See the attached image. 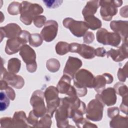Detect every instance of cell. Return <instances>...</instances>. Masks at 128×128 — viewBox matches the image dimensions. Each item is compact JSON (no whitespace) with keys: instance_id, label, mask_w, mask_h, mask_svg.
Returning a JSON list of instances; mask_svg holds the SVG:
<instances>
[{"instance_id":"1","label":"cell","mask_w":128,"mask_h":128,"mask_svg":"<svg viewBox=\"0 0 128 128\" xmlns=\"http://www.w3.org/2000/svg\"><path fill=\"white\" fill-rule=\"evenodd\" d=\"M21 4L20 20L26 25L30 24L34 18L42 14L44 11L42 6L38 4L23 1Z\"/></svg>"},{"instance_id":"2","label":"cell","mask_w":128,"mask_h":128,"mask_svg":"<svg viewBox=\"0 0 128 128\" xmlns=\"http://www.w3.org/2000/svg\"><path fill=\"white\" fill-rule=\"evenodd\" d=\"M122 4V0H99V6H101L100 14L102 18L106 21L110 20L112 16L117 14V8Z\"/></svg>"},{"instance_id":"3","label":"cell","mask_w":128,"mask_h":128,"mask_svg":"<svg viewBox=\"0 0 128 128\" xmlns=\"http://www.w3.org/2000/svg\"><path fill=\"white\" fill-rule=\"evenodd\" d=\"M74 87L76 88H94V77L88 70L81 69L77 72L74 77Z\"/></svg>"},{"instance_id":"4","label":"cell","mask_w":128,"mask_h":128,"mask_svg":"<svg viewBox=\"0 0 128 128\" xmlns=\"http://www.w3.org/2000/svg\"><path fill=\"white\" fill-rule=\"evenodd\" d=\"M58 92L57 88L54 86H50L47 88L44 92L47 104V111L51 117H52L54 112L56 110L60 104Z\"/></svg>"},{"instance_id":"5","label":"cell","mask_w":128,"mask_h":128,"mask_svg":"<svg viewBox=\"0 0 128 128\" xmlns=\"http://www.w3.org/2000/svg\"><path fill=\"white\" fill-rule=\"evenodd\" d=\"M96 36L98 42L104 45H110L113 46H118L122 39L121 36L118 33L109 32L104 28L98 30Z\"/></svg>"},{"instance_id":"6","label":"cell","mask_w":128,"mask_h":128,"mask_svg":"<svg viewBox=\"0 0 128 128\" xmlns=\"http://www.w3.org/2000/svg\"><path fill=\"white\" fill-rule=\"evenodd\" d=\"M20 55L26 64L27 70L30 72H34L36 70V54L34 50L27 44H24L20 50Z\"/></svg>"},{"instance_id":"7","label":"cell","mask_w":128,"mask_h":128,"mask_svg":"<svg viewBox=\"0 0 128 128\" xmlns=\"http://www.w3.org/2000/svg\"><path fill=\"white\" fill-rule=\"evenodd\" d=\"M62 23L64 27L68 28L71 32L77 37L84 36L89 28L85 22L75 20L70 18H64Z\"/></svg>"},{"instance_id":"8","label":"cell","mask_w":128,"mask_h":128,"mask_svg":"<svg viewBox=\"0 0 128 128\" xmlns=\"http://www.w3.org/2000/svg\"><path fill=\"white\" fill-rule=\"evenodd\" d=\"M44 92L36 90L32 94L30 103L33 107V112L37 117H42L46 112V108L44 102Z\"/></svg>"},{"instance_id":"9","label":"cell","mask_w":128,"mask_h":128,"mask_svg":"<svg viewBox=\"0 0 128 128\" xmlns=\"http://www.w3.org/2000/svg\"><path fill=\"white\" fill-rule=\"evenodd\" d=\"M68 97L60 98V105L56 110V118L58 127H66V124H68Z\"/></svg>"},{"instance_id":"10","label":"cell","mask_w":128,"mask_h":128,"mask_svg":"<svg viewBox=\"0 0 128 128\" xmlns=\"http://www.w3.org/2000/svg\"><path fill=\"white\" fill-rule=\"evenodd\" d=\"M104 105L97 99L91 100L86 110V117L92 121L100 120L102 117L103 108Z\"/></svg>"},{"instance_id":"11","label":"cell","mask_w":128,"mask_h":128,"mask_svg":"<svg viewBox=\"0 0 128 128\" xmlns=\"http://www.w3.org/2000/svg\"><path fill=\"white\" fill-rule=\"evenodd\" d=\"M70 52H77L82 58L86 59L92 58L95 56V49L85 44L71 43L70 44Z\"/></svg>"},{"instance_id":"12","label":"cell","mask_w":128,"mask_h":128,"mask_svg":"<svg viewBox=\"0 0 128 128\" xmlns=\"http://www.w3.org/2000/svg\"><path fill=\"white\" fill-rule=\"evenodd\" d=\"M58 30V22L54 20H49L46 22L44 28L41 31L40 36L44 40L50 42L56 37Z\"/></svg>"},{"instance_id":"13","label":"cell","mask_w":128,"mask_h":128,"mask_svg":"<svg viewBox=\"0 0 128 128\" xmlns=\"http://www.w3.org/2000/svg\"><path fill=\"white\" fill-rule=\"evenodd\" d=\"M0 78L8 84L17 89L22 88L24 84V80L21 76L7 72L4 68L2 67V66Z\"/></svg>"},{"instance_id":"14","label":"cell","mask_w":128,"mask_h":128,"mask_svg":"<svg viewBox=\"0 0 128 128\" xmlns=\"http://www.w3.org/2000/svg\"><path fill=\"white\" fill-rule=\"evenodd\" d=\"M96 98L108 106L114 105L116 102V92L114 88H108L96 95Z\"/></svg>"},{"instance_id":"15","label":"cell","mask_w":128,"mask_h":128,"mask_svg":"<svg viewBox=\"0 0 128 128\" xmlns=\"http://www.w3.org/2000/svg\"><path fill=\"white\" fill-rule=\"evenodd\" d=\"M22 32L20 27L16 24L11 23L4 27H1L0 30L1 42L4 37L9 39L18 37Z\"/></svg>"},{"instance_id":"16","label":"cell","mask_w":128,"mask_h":128,"mask_svg":"<svg viewBox=\"0 0 128 128\" xmlns=\"http://www.w3.org/2000/svg\"><path fill=\"white\" fill-rule=\"evenodd\" d=\"M128 21L114 20L110 24V28L121 36L124 42H128Z\"/></svg>"},{"instance_id":"17","label":"cell","mask_w":128,"mask_h":128,"mask_svg":"<svg viewBox=\"0 0 128 128\" xmlns=\"http://www.w3.org/2000/svg\"><path fill=\"white\" fill-rule=\"evenodd\" d=\"M82 66V62L79 58L69 56L64 70V74L72 78Z\"/></svg>"},{"instance_id":"18","label":"cell","mask_w":128,"mask_h":128,"mask_svg":"<svg viewBox=\"0 0 128 128\" xmlns=\"http://www.w3.org/2000/svg\"><path fill=\"white\" fill-rule=\"evenodd\" d=\"M107 57H111L115 62H121L128 58V42H123L118 50L111 48L106 52Z\"/></svg>"},{"instance_id":"19","label":"cell","mask_w":128,"mask_h":128,"mask_svg":"<svg viewBox=\"0 0 128 128\" xmlns=\"http://www.w3.org/2000/svg\"><path fill=\"white\" fill-rule=\"evenodd\" d=\"M26 42L20 36L8 39L6 41L5 52L8 54H12L18 52Z\"/></svg>"},{"instance_id":"20","label":"cell","mask_w":128,"mask_h":128,"mask_svg":"<svg viewBox=\"0 0 128 128\" xmlns=\"http://www.w3.org/2000/svg\"><path fill=\"white\" fill-rule=\"evenodd\" d=\"M113 82L112 76L108 73L98 75L94 78V88L98 92L100 93L105 88L106 84H110Z\"/></svg>"},{"instance_id":"21","label":"cell","mask_w":128,"mask_h":128,"mask_svg":"<svg viewBox=\"0 0 128 128\" xmlns=\"http://www.w3.org/2000/svg\"><path fill=\"white\" fill-rule=\"evenodd\" d=\"M71 78L70 76L64 74L61 78L57 85V88L60 93L67 94L72 87L70 86Z\"/></svg>"},{"instance_id":"22","label":"cell","mask_w":128,"mask_h":128,"mask_svg":"<svg viewBox=\"0 0 128 128\" xmlns=\"http://www.w3.org/2000/svg\"><path fill=\"white\" fill-rule=\"evenodd\" d=\"M99 6V0H91L86 2V4L82 10V14L84 17L94 15Z\"/></svg>"},{"instance_id":"23","label":"cell","mask_w":128,"mask_h":128,"mask_svg":"<svg viewBox=\"0 0 128 128\" xmlns=\"http://www.w3.org/2000/svg\"><path fill=\"white\" fill-rule=\"evenodd\" d=\"M12 124H14V126L16 127L17 124H18V127H21L20 124H23L24 127H28V126H26L27 124H28V122L24 112L19 111L15 112L12 118Z\"/></svg>"},{"instance_id":"24","label":"cell","mask_w":128,"mask_h":128,"mask_svg":"<svg viewBox=\"0 0 128 128\" xmlns=\"http://www.w3.org/2000/svg\"><path fill=\"white\" fill-rule=\"evenodd\" d=\"M85 22L88 28L92 30H96L102 26L101 21L94 15H90L84 17Z\"/></svg>"},{"instance_id":"25","label":"cell","mask_w":128,"mask_h":128,"mask_svg":"<svg viewBox=\"0 0 128 128\" xmlns=\"http://www.w3.org/2000/svg\"><path fill=\"white\" fill-rule=\"evenodd\" d=\"M21 62L17 58H10L8 64V70L9 72L13 74L18 73L20 68Z\"/></svg>"},{"instance_id":"26","label":"cell","mask_w":128,"mask_h":128,"mask_svg":"<svg viewBox=\"0 0 128 128\" xmlns=\"http://www.w3.org/2000/svg\"><path fill=\"white\" fill-rule=\"evenodd\" d=\"M56 50L59 55H64L70 52V44L66 42H60L56 46Z\"/></svg>"},{"instance_id":"27","label":"cell","mask_w":128,"mask_h":128,"mask_svg":"<svg viewBox=\"0 0 128 128\" xmlns=\"http://www.w3.org/2000/svg\"><path fill=\"white\" fill-rule=\"evenodd\" d=\"M22 4L18 2H11L8 8V12L12 15H16L20 13Z\"/></svg>"},{"instance_id":"28","label":"cell","mask_w":128,"mask_h":128,"mask_svg":"<svg viewBox=\"0 0 128 128\" xmlns=\"http://www.w3.org/2000/svg\"><path fill=\"white\" fill-rule=\"evenodd\" d=\"M46 68L50 72H55L58 70L60 68V63L58 60L51 58L47 61Z\"/></svg>"},{"instance_id":"29","label":"cell","mask_w":128,"mask_h":128,"mask_svg":"<svg viewBox=\"0 0 128 128\" xmlns=\"http://www.w3.org/2000/svg\"><path fill=\"white\" fill-rule=\"evenodd\" d=\"M29 44L32 46L38 47L42 43V38L38 34H30L29 40Z\"/></svg>"},{"instance_id":"30","label":"cell","mask_w":128,"mask_h":128,"mask_svg":"<svg viewBox=\"0 0 128 128\" xmlns=\"http://www.w3.org/2000/svg\"><path fill=\"white\" fill-rule=\"evenodd\" d=\"M116 91V92L118 94L121 96L122 97L128 95V88L124 84L118 82L114 86V88Z\"/></svg>"},{"instance_id":"31","label":"cell","mask_w":128,"mask_h":128,"mask_svg":"<svg viewBox=\"0 0 128 128\" xmlns=\"http://www.w3.org/2000/svg\"><path fill=\"white\" fill-rule=\"evenodd\" d=\"M9 98L6 95V93L1 92L0 94V111L6 110L10 104Z\"/></svg>"},{"instance_id":"32","label":"cell","mask_w":128,"mask_h":128,"mask_svg":"<svg viewBox=\"0 0 128 128\" xmlns=\"http://www.w3.org/2000/svg\"><path fill=\"white\" fill-rule=\"evenodd\" d=\"M35 26L38 28H41L46 24V18L44 16H37L33 20Z\"/></svg>"},{"instance_id":"33","label":"cell","mask_w":128,"mask_h":128,"mask_svg":"<svg viewBox=\"0 0 128 128\" xmlns=\"http://www.w3.org/2000/svg\"><path fill=\"white\" fill-rule=\"evenodd\" d=\"M127 75V63H126L123 68H119L118 73V78L121 82H125Z\"/></svg>"},{"instance_id":"34","label":"cell","mask_w":128,"mask_h":128,"mask_svg":"<svg viewBox=\"0 0 128 128\" xmlns=\"http://www.w3.org/2000/svg\"><path fill=\"white\" fill-rule=\"evenodd\" d=\"M46 6L49 8H54L59 6L63 2L62 0H43Z\"/></svg>"},{"instance_id":"35","label":"cell","mask_w":128,"mask_h":128,"mask_svg":"<svg viewBox=\"0 0 128 128\" xmlns=\"http://www.w3.org/2000/svg\"><path fill=\"white\" fill-rule=\"evenodd\" d=\"M120 110L127 114H128V95L122 97V101L120 106Z\"/></svg>"},{"instance_id":"36","label":"cell","mask_w":128,"mask_h":128,"mask_svg":"<svg viewBox=\"0 0 128 128\" xmlns=\"http://www.w3.org/2000/svg\"><path fill=\"white\" fill-rule=\"evenodd\" d=\"M94 39V34L90 32H86L84 36V42L86 44L92 42Z\"/></svg>"},{"instance_id":"37","label":"cell","mask_w":128,"mask_h":128,"mask_svg":"<svg viewBox=\"0 0 128 128\" xmlns=\"http://www.w3.org/2000/svg\"><path fill=\"white\" fill-rule=\"evenodd\" d=\"M38 118L37 117L34 113L32 110L30 111V114H29V116L28 118V122L29 124L34 125V124H38Z\"/></svg>"},{"instance_id":"38","label":"cell","mask_w":128,"mask_h":128,"mask_svg":"<svg viewBox=\"0 0 128 128\" xmlns=\"http://www.w3.org/2000/svg\"><path fill=\"white\" fill-rule=\"evenodd\" d=\"M51 118L52 117L49 114H46L40 120L38 124H40V126H40L42 124H44V126H46L45 124H49L50 125L52 124Z\"/></svg>"},{"instance_id":"39","label":"cell","mask_w":128,"mask_h":128,"mask_svg":"<svg viewBox=\"0 0 128 128\" xmlns=\"http://www.w3.org/2000/svg\"><path fill=\"white\" fill-rule=\"evenodd\" d=\"M119 114V110L117 107L110 108L108 109V114L109 118H112Z\"/></svg>"},{"instance_id":"40","label":"cell","mask_w":128,"mask_h":128,"mask_svg":"<svg viewBox=\"0 0 128 128\" xmlns=\"http://www.w3.org/2000/svg\"><path fill=\"white\" fill-rule=\"evenodd\" d=\"M1 127H10V124H12V119L10 118H2L0 120Z\"/></svg>"},{"instance_id":"41","label":"cell","mask_w":128,"mask_h":128,"mask_svg":"<svg viewBox=\"0 0 128 128\" xmlns=\"http://www.w3.org/2000/svg\"><path fill=\"white\" fill-rule=\"evenodd\" d=\"M6 90V93L8 96L12 100H14L15 98V92L14 90L10 86H8Z\"/></svg>"},{"instance_id":"42","label":"cell","mask_w":128,"mask_h":128,"mask_svg":"<svg viewBox=\"0 0 128 128\" xmlns=\"http://www.w3.org/2000/svg\"><path fill=\"white\" fill-rule=\"evenodd\" d=\"M106 54V50L104 48H98L95 50V55L98 56L103 57Z\"/></svg>"},{"instance_id":"43","label":"cell","mask_w":128,"mask_h":128,"mask_svg":"<svg viewBox=\"0 0 128 128\" xmlns=\"http://www.w3.org/2000/svg\"><path fill=\"white\" fill-rule=\"evenodd\" d=\"M8 83L4 80H0V90H6V88L8 86Z\"/></svg>"}]
</instances>
